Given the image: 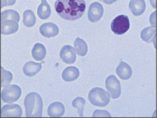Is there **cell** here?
I'll use <instances>...</instances> for the list:
<instances>
[{"label":"cell","instance_id":"3","mask_svg":"<svg viewBox=\"0 0 157 118\" xmlns=\"http://www.w3.org/2000/svg\"><path fill=\"white\" fill-rule=\"evenodd\" d=\"M88 99L92 105L98 107H105L109 104L110 96L108 92L101 88H94L88 94Z\"/></svg>","mask_w":157,"mask_h":118},{"label":"cell","instance_id":"1","mask_svg":"<svg viewBox=\"0 0 157 118\" xmlns=\"http://www.w3.org/2000/svg\"><path fill=\"white\" fill-rule=\"evenodd\" d=\"M54 8L62 19L74 21L83 16L86 9L85 0H56Z\"/></svg>","mask_w":157,"mask_h":118},{"label":"cell","instance_id":"10","mask_svg":"<svg viewBox=\"0 0 157 118\" xmlns=\"http://www.w3.org/2000/svg\"><path fill=\"white\" fill-rule=\"evenodd\" d=\"M39 32L42 36L49 38V37H53L58 35L59 33V28L54 23L46 22L40 26Z\"/></svg>","mask_w":157,"mask_h":118},{"label":"cell","instance_id":"18","mask_svg":"<svg viewBox=\"0 0 157 118\" xmlns=\"http://www.w3.org/2000/svg\"><path fill=\"white\" fill-rule=\"evenodd\" d=\"M37 14L41 19H47L51 17V9L47 0H41V4L37 8Z\"/></svg>","mask_w":157,"mask_h":118},{"label":"cell","instance_id":"20","mask_svg":"<svg viewBox=\"0 0 157 118\" xmlns=\"http://www.w3.org/2000/svg\"><path fill=\"white\" fill-rule=\"evenodd\" d=\"M74 49L78 56L84 57L87 53V45L83 39L77 37L74 41Z\"/></svg>","mask_w":157,"mask_h":118},{"label":"cell","instance_id":"4","mask_svg":"<svg viewBox=\"0 0 157 118\" xmlns=\"http://www.w3.org/2000/svg\"><path fill=\"white\" fill-rule=\"evenodd\" d=\"M111 31L117 35L125 33L130 28V20L128 16L121 14L114 18L110 24Z\"/></svg>","mask_w":157,"mask_h":118},{"label":"cell","instance_id":"11","mask_svg":"<svg viewBox=\"0 0 157 118\" xmlns=\"http://www.w3.org/2000/svg\"><path fill=\"white\" fill-rule=\"evenodd\" d=\"M19 29V22L17 21L5 20L2 22L1 24V33L3 35H10L16 33Z\"/></svg>","mask_w":157,"mask_h":118},{"label":"cell","instance_id":"13","mask_svg":"<svg viewBox=\"0 0 157 118\" xmlns=\"http://www.w3.org/2000/svg\"><path fill=\"white\" fill-rule=\"evenodd\" d=\"M65 112V106L61 102H54L48 108V114L51 117H61L64 115Z\"/></svg>","mask_w":157,"mask_h":118},{"label":"cell","instance_id":"28","mask_svg":"<svg viewBox=\"0 0 157 118\" xmlns=\"http://www.w3.org/2000/svg\"><path fill=\"white\" fill-rule=\"evenodd\" d=\"M117 0H102L103 2L105 3V4L106 5H111L113 4V2H117Z\"/></svg>","mask_w":157,"mask_h":118},{"label":"cell","instance_id":"2","mask_svg":"<svg viewBox=\"0 0 157 118\" xmlns=\"http://www.w3.org/2000/svg\"><path fill=\"white\" fill-rule=\"evenodd\" d=\"M27 117H41L43 112V101L36 92H31L25 96L24 101Z\"/></svg>","mask_w":157,"mask_h":118},{"label":"cell","instance_id":"6","mask_svg":"<svg viewBox=\"0 0 157 118\" xmlns=\"http://www.w3.org/2000/svg\"><path fill=\"white\" fill-rule=\"evenodd\" d=\"M105 86L110 96L117 99L121 95V83L114 75H110L105 80Z\"/></svg>","mask_w":157,"mask_h":118},{"label":"cell","instance_id":"22","mask_svg":"<svg viewBox=\"0 0 157 118\" xmlns=\"http://www.w3.org/2000/svg\"><path fill=\"white\" fill-rule=\"evenodd\" d=\"M8 19L17 21V22H19V20H20V15L16 10H12V9H8V10L2 11L1 14L2 22L5 20H8Z\"/></svg>","mask_w":157,"mask_h":118},{"label":"cell","instance_id":"16","mask_svg":"<svg viewBox=\"0 0 157 118\" xmlns=\"http://www.w3.org/2000/svg\"><path fill=\"white\" fill-rule=\"evenodd\" d=\"M79 70L75 66H68L63 71L62 77L66 82H72L77 80L79 77Z\"/></svg>","mask_w":157,"mask_h":118},{"label":"cell","instance_id":"25","mask_svg":"<svg viewBox=\"0 0 157 118\" xmlns=\"http://www.w3.org/2000/svg\"><path fill=\"white\" fill-rule=\"evenodd\" d=\"M93 117H111V114L105 110H96L93 114Z\"/></svg>","mask_w":157,"mask_h":118},{"label":"cell","instance_id":"27","mask_svg":"<svg viewBox=\"0 0 157 118\" xmlns=\"http://www.w3.org/2000/svg\"><path fill=\"white\" fill-rule=\"evenodd\" d=\"M156 11L153 12V14H151V17H150V22L152 25L153 27H156V21H155V18H156Z\"/></svg>","mask_w":157,"mask_h":118},{"label":"cell","instance_id":"26","mask_svg":"<svg viewBox=\"0 0 157 118\" xmlns=\"http://www.w3.org/2000/svg\"><path fill=\"white\" fill-rule=\"evenodd\" d=\"M17 0H2V8L5 6H12L16 3Z\"/></svg>","mask_w":157,"mask_h":118},{"label":"cell","instance_id":"19","mask_svg":"<svg viewBox=\"0 0 157 118\" xmlns=\"http://www.w3.org/2000/svg\"><path fill=\"white\" fill-rule=\"evenodd\" d=\"M141 38L145 42H153V39L156 37V28L153 26L146 27L141 31Z\"/></svg>","mask_w":157,"mask_h":118},{"label":"cell","instance_id":"21","mask_svg":"<svg viewBox=\"0 0 157 118\" xmlns=\"http://www.w3.org/2000/svg\"><path fill=\"white\" fill-rule=\"evenodd\" d=\"M36 22V18L33 10H25L23 13V24L26 27L31 28L35 26Z\"/></svg>","mask_w":157,"mask_h":118},{"label":"cell","instance_id":"23","mask_svg":"<svg viewBox=\"0 0 157 118\" xmlns=\"http://www.w3.org/2000/svg\"><path fill=\"white\" fill-rule=\"evenodd\" d=\"M85 100L82 96H78L74 99L72 102V105L74 108H77L78 114H79L80 117H83V112L84 108H85Z\"/></svg>","mask_w":157,"mask_h":118},{"label":"cell","instance_id":"12","mask_svg":"<svg viewBox=\"0 0 157 118\" xmlns=\"http://www.w3.org/2000/svg\"><path fill=\"white\" fill-rule=\"evenodd\" d=\"M116 72L119 77L124 80H129L133 74V71H132L131 66L122 60H121L119 65L117 66Z\"/></svg>","mask_w":157,"mask_h":118},{"label":"cell","instance_id":"17","mask_svg":"<svg viewBox=\"0 0 157 118\" xmlns=\"http://www.w3.org/2000/svg\"><path fill=\"white\" fill-rule=\"evenodd\" d=\"M46 48L43 44L37 42L33 45L32 48V57L35 60L37 61H42L44 59L46 56Z\"/></svg>","mask_w":157,"mask_h":118},{"label":"cell","instance_id":"7","mask_svg":"<svg viewBox=\"0 0 157 118\" xmlns=\"http://www.w3.org/2000/svg\"><path fill=\"white\" fill-rule=\"evenodd\" d=\"M104 14V8L101 3L93 2L89 7L88 12H87V17L91 22H97L102 17Z\"/></svg>","mask_w":157,"mask_h":118},{"label":"cell","instance_id":"9","mask_svg":"<svg viewBox=\"0 0 157 118\" xmlns=\"http://www.w3.org/2000/svg\"><path fill=\"white\" fill-rule=\"evenodd\" d=\"M59 57L65 63L73 64L76 60V51L70 45H65L61 48Z\"/></svg>","mask_w":157,"mask_h":118},{"label":"cell","instance_id":"14","mask_svg":"<svg viewBox=\"0 0 157 118\" xmlns=\"http://www.w3.org/2000/svg\"><path fill=\"white\" fill-rule=\"evenodd\" d=\"M129 9L136 17L144 14L146 9V3L144 0H131L129 2Z\"/></svg>","mask_w":157,"mask_h":118},{"label":"cell","instance_id":"24","mask_svg":"<svg viewBox=\"0 0 157 118\" xmlns=\"http://www.w3.org/2000/svg\"><path fill=\"white\" fill-rule=\"evenodd\" d=\"M1 71H2V78H1V86L2 87H5L6 85H9L10 83V82L13 80V74L10 71L5 70L4 68H1Z\"/></svg>","mask_w":157,"mask_h":118},{"label":"cell","instance_id":"29","mask_svg":"<svg viewBox=\"0 0 157 118\" xmlns=\"http://www.w3.org/2000/svg\"><path fill=\"white\" fill-rule=\"evenodd\" d=\"M150 2H151V5L153 8H156V0H150Z\"/></svg>","mask_w":157,"mask_h":118},{"label":"cell","instance_id":"15","mask_svg":"<svg viewBox=\"0 0 157 118\" xmlns=\"http://www.w3.org/2000/svg\"><path fill=\"white\" fill-rule=\"evenodd\" d=\"M42 70V64L29 61L23 66V72L28 77H33Z\"/></svg>","mask_w":157,"mask_h":118},{"label":"cell","instance_id":"8","mask_svg":"<svg viewBox=\"0 0 157 118\" xmlns=\"http://www.w3.org/2000/svg\"><path fill=\"white\" fill-rule=\"evenodd\" d=\"M22 109L19 105H5L1 109V117H21Z\"/></svg>","mask_w":157,"mask_h":118},{"label":"cell","instance_id":"5","mask_svg":"<svg viewBox=\"0 0 157 118\" xmlns=\"http://www.w3.org/2000/svg\"><path fill=\"white\" fill-rule=\"evenodd\" d=\"M21 95L22 89L17 85H8L2 91V100L6 103H12L17 101Z\"/></svg>","mask_w":157,"mask_h":118}]
</instances>
